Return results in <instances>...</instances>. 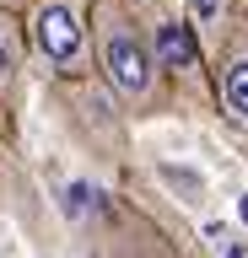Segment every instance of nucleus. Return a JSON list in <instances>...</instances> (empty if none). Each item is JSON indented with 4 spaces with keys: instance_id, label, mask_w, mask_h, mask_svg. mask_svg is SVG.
<instances>
[{
    "instance_id": "39448f33",
    "label": "nucleus",
    "mask_w": 248,
    "mask_h": 258,
    "mask_svg": "<svg viewBox=\"0 0 248 258\" xmlns=\"http://www.w3.org/2000/svg\"><path fill=\"white\" fill-rule=\"evenodd\" d=\"M17 70V38H11V22H0V81Z\"/></svg>"
},
{
    "instance_id": "423d86ee",
    "label": "nucleus",
    "mask_w": 248,
    "mask_h": 258,
    "mask_svg": "<svg viewBox=\"0 0 248 258\" xmlns=\"http://www.w3.org/2000/svg\"><path fill=\"white\" fill-rule=\"evenodd\" d=\"M189 6H194V16H205V22H216V16H221V6H227V0H189Z\"/></svg>"
},
{
    "instance_id": "f257e3e1",
    "label": "nucleus",
    "mask_w": 248,
    "mask_h": 258,
    "mask_svg": "<svg viewBox=\"0 0 248 258\" xmlns=\"http://www.w3.org/2000/svg\"><path fill=\"white\" fill-rule=\"evenodd\" d=\"M103 64H108V81H114L124 97H146L151 92V54H146V43L135 38L124 22H114V27L103 32Z\"/></svg>"
},
{
    "instance_id": "f03ea898",
    "label": "nucleus",
    "mask_w": 248,
    "mask_h": 258,
    "mask_svg": "<svg viewBox=\"0 0 248 258\" xmlns=\"http://www.w3.org/2000/svg\"><path fill=\"white\" fill-rule=\"evenodd\" d=\"M38 48L49 54L54 64H70L76 59V48H81V27H76V11L70 6H60V0H49V6H38Z\"/></svg>"
},
{
    "instance_id": "0eeeda50",
    "label": "nucleus",
    "mask_w": 248,
    "mask_h": 258,
    "mask_svg": "<svg viewBox=\"0 0 248 258\" xmlns=\"http://www.w3.org/2000/svg\"><path fill=\"white\" fill-rule=\"evenodd\" d=\"M243 221H248V199H243Z\"/></svg>"
},
{
    "instance_id": "7ed1b4c3",
    "label": "nucleus",
    "mask_w": 248,
    "mask_h": 258,
    "mask_svg": "<svg viewBox=\"0 0 248 258\" xmlns=\"http://www.w3.org/2000/svg\"><path fill=\"white\" fill-rule=\"evenodd\" d=\"M157 59H162L167 70H194L200 64L194 32L183 27V22H162V27H157Z\"/></svg>"
},
{
    "instance_id": "20e7f679",
    "label": "nucleus",
    "mask_w": 248,
    "mask_h": 258,
    "mask_svg": "<svg viewBox=\"0 0 248 258\" xmlns=\"http://www.w3.org/2000/svg\"><path fill=\"white\" fill-rule=\"evenodd\" d=\"M221 92H227V108L237 118H248V59L227 64V81H221Z\"/></svg>"
}]
</instances>
